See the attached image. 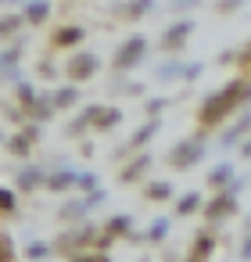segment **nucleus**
<instances>
[{
  "mask_svg": "<svg viewBox=\"0 0 251 262\" xmlns=\"http://www.w3.org/2000/svg\"><path fill=\"white\" fill-rule=\"evenodd\" d=\"M247 94H251V86H247V83H233V86H226L215 101H208V104L201 108V119H204V122H219V119H222L237 101H244Z\"/></svg>",
  "mask_w": 251,
  "mask_h": 262,
  "instance_id": "f257e3e1",
  "label": "nucleus"
},
{
  "mask_svg": "<svg viewBox=\"0 0 251 262\" xmlns=\"http://www.w3.org/2000/svg\"><path fill=\"white\" fill-rule=\"evenodd\" d=\"M201 158V140H190V144H179L172 151V165H194Z\"/></svg>",
  "mask_w": 251,
  "mask_h": 262,
  "instance_id": "f03ea898",
  "label": "nucleus"
},
{
  "mask_svg": "<svg viewBox=\"0 0 251 262\" xmlns=\"http://www.w3.org/2000/svg\"><path fill=\"white\" fill-rule=\"evenodd\" d=\"M140 54H144V40H140V36H133V40H129V47H122V54H119V69L136 65V61H140Z\"/></svg>",
  "mask_w": 251,
  "mask_h": 262,
  "instance_id": "7ed1b4c3",
  "label": "nucleus"
},
{
  "mask_svg": "<svg viewBox=\"0 0 251 262\" xmlns=\"http://www.w3.org/2000/svg\"><path fill=\"white\" fill-rule=\"evenodd\" d=\"M94 69H97V58H94V54H79V58H76V61L69 65L72 79H86V76H90Z\"/></svg>",
  "mask_w": 251,
  "mask_h": 262,
  "instance_id": "20e7f679",
  "label": "nucleus"
},
{
  "mask_svg": "<svg viewBox=\"0 0 251 262\" xmlns=\"http://www.w3.org/2000/svg\"><path fill=\"white\" fill-rule=\"evenodd\" d=\"M79 40H83V29H61L54 43H58V47H72V43H79Z\"/></svg>",
  "mask_w": 251,
  "mask_h": 262,
  "instance_id": "39448f33",
  "label": "nucleus"
},
{
  "mask_svg": "<svg viewBox=\"0 0 251 262\" xmlns=\"http://www.w3.org/2000/svg\"><path fill=\"white\" fill-rule=\"evenodd\" d=\"M90 115L97 119V126H101V129H111V126L119 122V112H115V108H108V112H90Z\"/></svg>",
  "mask_w": 251,
  "mask_h": 262,
  "instance_id": "423d86ee",
  "label": "nucleus"
},
{
  "mask_svg": "<svg viewBox=\"0 0 251 262\" xmlns=\"http://www.w3.org/2000/svg\"><path fill=\"white\" fill-rule=\"evenodd\" d=\"M212 251V237L208 233H201L197 237V248H194V255H190V262H204V255Z\"/></svg>",
  "mask_w": 251,
  "mask_h": 262,
  "instance_id": "0eeeda50",
  "label": "nucleus"
},
{
  "mask_svg": "<svg viewBox=\"0 0 251 262\" xmlns=\"http://www.w3.org/2000/svg\"><path fill=\"white\" fill-rule=\"evenodd\" d=\"M230 208H233V194H222V198H219V201L208 208V215H215V219H219V215H226Z\"/></svg>",
  "mask_w": 251,
  "mask_h": 262,
  "instance_id": "6e6552de",
  "label": "nucleus"
},
{
  "mask_svg": "<svg viewBox=\"0 0 251 262\" xmlns=\"http://www.w3.org/2000/svg\"><path fill=\"white\" fill-rule=\"evenodd\" d=\"M187 33H190V26H187V22H183V26H172L165 43H169V47H176V43H183V36H187Z\"/></svg>",
  "mask_w": 251,
  "mask_h": 262,
  "instance_id": "1a4fd4ad",
  "label": "nucleus"
},
{
  "mask_svg": "<svg viewBox=\"0 0 251 262\" xmlns=\"http://www.w3.org/2000/svg\"><path fill=\"white\" fill-rule=\"evenodd\" d=\"M147 162H151V158H147V155H140V158H136V162H133L126 172H122V180H133V176H140V172L147 169Z\"/></svg>",
  "mask_w": 251,
  "mask_h": 262,
  "instance_id": "9d476101",
  "label": "nucleus"
},
{
  "mask_svg": "<svg viewBox=\"0 0 251 262\" xmlns=\"http://www.w3.org/2000/svg\"><path fill=\"white\" fill-rule=\"evenodd\" d=\"M154 133H158V122H147V126H144V129L133 137V147H140V144H144V140H151Z\"/></svg>",
  "mask_w": 251,
  "mask_h": 262,
  "instance_id": "9b49d317",
  "label": "nucleus"
},
{
  "mask_svg": "<svg viewBox=\"0 0 251 262\" xmlns=\"http://www.w3.org/2000/svg\"><path fill=\"white\" fill-rule=\"evenodd\" d=\"M40 180H43V176H40L36 169H26V172H22V187H29V190H33V187H36Z\"/></svg>",
  "mask_w": 251,
  "mask_h": 262,
  "instance_id": "f8f14e48",
  "label": "nucleus"
},
{
  "mask_svg": "<svg viewBox=\"0 0 251 262\" xmlns=\"http://www.w3.org/2000/svg\"><path fill=\"white\" fill-rule=\"evenodd\" d=\"M147 198H158V201L169 198V183H151V187H147Z\"/></svg>",
  "mask_w": 251,
  "mask_h": 262,
  "instance_id": "ddd939ff",
  "label": "nucleus"
},
{
  "mask_svg": "<svg viewBox=\"0 0 251 262\" xmlns=\"http://www.w3.org/2000/svg\"><path fill=\"white\" fill-rule=\"evenodd\" d=\"M197 205H201V198H197V194H187V198H179V212H194Z\"/></svg>",
  "mask_w": 251,
  "mask_h": 262,
  "instance_id": "4468645a",
  "label": "nucleus"
},
{
  "mask_svg": "<svg viewBox=\"0 0 251 262\" xmlns=\"http://www.w3.org/2000/svg\"><path fill=\"white\" fill-rule=\"evenodd\" d=\"M226 180H230V165H219V169L212 172V183H215V187H222Z\"/></svg>",
  "mask_w": 251,
  "mask_h": 262,
  "instance_id": "2eb2a0df",
  "label": "nucleus"
},
{
  "mask_svg": "<svg viewBox=\"0 0 251 262\" xmlns=\"http://www.w3.org/2000/svg\"><path fill=\"white\" fill-rule=\"evenodd\" d=\"M0 208H4V212H15V194L0 190Z\"/></svg>",
  "mask_w": 251,
  "mask_h": 262,
  "instance_id": "dca6fc26",
  "label": "nucleus"
},
{
  "mask_svg": "<svg viewBox=\"0 0 251 262\" xmlns=\"http://www.w3.org/2000/svg\"><path fill=\"white\" fill-rule=\"evenodd\" d=\"M72 180H76L72 172H61V176H54V183H51V187H54V190H61V187H69Z\"/></svg>",
  "mask_w": 251,
  "mask_h": 262,
  "instance_id": "f3484780",
  "label": "nucleus"
},
{
  "mask_svg": "<svg viewBox=\"0 0 251 262\" xmlns=\"http://www.w3.org/2000/svg\"><path fill=\"white\" fill-rule=\"evenodd\" d=\"M29 18H47V4H43V0L29 8Z\"/></svg>",
  "mask_w": 251,
  "mask_h": 262,
  "instance_id": "a211bd4d",
  "label": "nucleus"
},
{
  "mask_svg": "<svg viewBox=\"0 0 251 262\" xmlns=\"http://www.w3.org/2000/svg\"><path fill=\"white\" fill-rule=\"evenodd\" d=\"M72 101H76V90H61V94H58V101H54V104H72Z\"/></svg>",
  "mask_w": 251,
  "mask_h": 262,
  "instance_id": "6ab92c4d",
  "label": "nucleus"
},
{
  "mask_svg": "<svg viewBox=\"0 0 251 262\" xmlns=\"http://www.w3.org/2000/svg\"><path fill=\"white\" fill-rule=\"evenodd\" d=\"M165 230H169V226H165V219H158V223H154V226H151V237H154V241H158V237H165Z\"/></svg>",
  "mask_w": 251,
  "mask_h": 262,
  "instance_id": "aec40b11",
  "label": "nucleus"
},
{
  "mask_svg": "<svg viewBox=\"0 0 251 262\" xmlns=\"http://www.w3.org/2000/svg\"><path fill=\"white\" fill-rule=\"evenodd\" d=\"M144 8H151V0H136V4H133V11H129V15H144Z\"/></svg>",
  "mask_w": 251,
  "mask_h": 262,
  "instance_id": "412c9836",
  "label": "nucleus"
},
{
  "mask_svg": "<svg viewBox=\"0 0 251 262\" xmlns=\"http://www.w3.org/2000/svg\"><path fill=\"white\" fill-rule=\"evenodd\" d=\"M111 230H129V219H111Z\"/></svg>",
  "mask_w": 251,
  "mask_h": 262,
  "instance_id": "4be33fe9",
  "label": "nucleus"
},
{
  "mask_svg": "<svg viewBox=\"0 0 251 262\" xmlns=\"http://www.w3.org/2000/svg\"><path fill=\"white\" fill-rule=\"evenodd\" d=\"M29 255H33V258H40V255H47V248H43V244H33V248H29Z\"/></svg>",
  "mask_w": 251,
  "mask_h": 262,
  "instance_id": "5701e85b",
  "label": "nucleus"
},
{
  "mask_svg": "<svg viewBox=\"0 0 251 262\" xmlns=\"http://www.w3.org/2000/svg\"><path fill=\"white\" fill-rule=\"evenodd\" d=\"M244 258H251V237H247V244H244V251H240Z\"/></svg>",
  "mask_w": 251,
  "mask_h": 262,
  "instance_id": "b1692460",
  "label": "nucleus"
},
{
  "mask_svg": "<svg viewBox=\"0 0 251 262\" xmlns=\"http://www.w3.org/2000/svg\"><path fill=\"white\" fill-rule=\"evenodd\" d=\"M244 155H247V158H251V140H247V144H244Z\"/></svg>",
  "mask_w": 251,
  "mask_h": 262,
  "instance_id": "393cba45",
  "label": "nucleus"
},
{
  "mask_svg": "<svg viewBox=\"0 0 251 262\" xmlns=\"http://www.w3.org/2000/svg\"><path fill=\"white\" fill-rule=\"evenodd\" d=\"M79 262H97V258H79Z\"/></svg>",
  "mask_w": 251,
  "mask_h": 262,
  "instance_id": "a878e982",
  "label": "nucleus"
}]
</instances>
